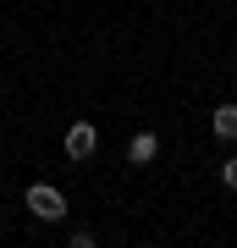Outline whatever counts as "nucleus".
Listing matches in <instances>:
<instances>
[{
	"label": "nucleus",
	"instance_id": "f257e3e1",
	"mask_svg": "<svg viewBox=\"0 0 237 248\" xmlns=\"http://www.w3.org/2000/svg\"><path fill=\"white\" fill-rule=\"evenodd\" d=\"M22 204H28V215H33V221H66V193L55 182H33L22 193Z\"/></svg>",
	"mask_w": 237,
	"mask_h": 248
},
{
	"label": "nucleus",
	"instance_id": "39448f33",
	"mask_svg": "<svg viewBox=\"0 0 237 248\" xmlns=\"http://www.w3.org/2000/svg\"><path fill=\"white\" fill-rule=\"evenodd\" d=\"M94 243H99L94 226H72V248H94Z\"/></svg>",
	"mask_w": 237,
	"mask_h": 248
},
{
	"label": "nucleus",
	"instance_id": "f03ea898",
	"mask_svg": "<svg viewBox=\"0 0 237 248\" xmlns=\"http://www.w3.org/2000/svg\"><path fill=\"white\" fill-rule=\"evenodd\" d=\"M61 149H66L72 160H88V155L99 149V127H94V122H72L66 138H61Z\"/></svg>",
	"mask_w": 237,
	"mask_h": 248
},
{
	"label": "nucleus",
	"instance_id": "20e7f679",
	"mask_svg": "<svg viewBox=\"0 0 237 248\" xmlns=\"http://www.w3.org/2000/svg\"><path fill=\"white\" fill-rule=\"evenodd\" d=\"M155 155H160V138L155 133H132L127 138V160H132V166H149Z\"/></svg>",
	"mask_w": 237,
	"mask_h": 248
},
{
	"label": "nucleus",
	"instance_id": "423d86ee",
	"mask_svg": "<svg viewBox=\"0 0 237 248\" xmlns=\"http://www.w3.org/2000/svg\"><path fill=\"white\" fill-rule=\"evenodd\" d=\"M221 182H226L232 193H237V155H232V160H221Z\"/></svg>",
	"mask_w": 237,
	"mask_h": 248
},
{
	"label": "nucleus",
	"instance_id": "7ed1b4c3",
	"mask_svg": "<svg viewBox=\"0 0 237 248\" xmlns=\"http://www.w3.org/2000/svg\"><path fill=\"white\" fill-rule=\"evenodd\" d=\"M210 133L221 138V143H237V105L226 99V105H215V116H210Z\"/></svg>",
	"mask_w": 237,
	"mask_h": 248
}]
</instances>
